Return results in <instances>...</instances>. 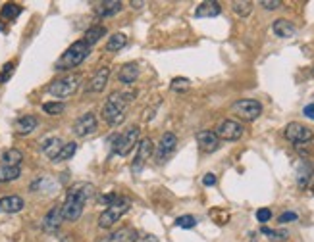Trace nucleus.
Wrapping results in <instances>:
<instances>
[{
    "label": "nucleus",
    "mask_w": 314,
    "mask_h": 242,
    "mask_svg": "<svg viewBox=\"0 0 314 242\" xmlns=\"http://www.w3.org/2000/svg\"><path fill=\"white\" fill-rule=\"evenodd\" d=\"M94 186L91 182H75L67 194L62 204V217L64 221H77L83 213V208L87 204V200L93 196Z\"/></svg>",
    "instance_id": "nucleus-1"
},
{
    "label": "nucleus",
    "mask_w": 314,
    "mask_h": 242,
    "mask_svg": "<svg viewBox=\"0 0 314 242\" xmlns=\"http://www.w3.org/2000/svg\"><path fill=\"white\" fill-rule=\"evenodd\" d=\"M135 98V92L133 91H120V92H112L102 108V118L108 125L116 127L120 125L122 121L126 120V108L127 104Z\"/></svg>",
    "instance_id": "nucleus-2"
},
{
    "label": "nucleus",
    "mask_w": 314,
    "mask_h": 242,
    "mask_svg": "<svg viewBox=\"0 0 314 242\" xmlns=\"http://www.w3.org/2000/svg\"><path fill=\"white\" fill-rule=\"evenodd\" d=\"M89 50H91V48H89L83 40L73 42V44L64 52L62 56H60V60L56 61V71H66V69L77 67L79 63H83L85 58L89 56Z\"/></svg>",
    "instance_id": "nucleus-3"
},
{
    "label": "nucleus",
    "mask_w": 314,
    "mask_h": 242,
    "mask_svg": "<svg viewBox=\"0 0 314 242\" xmlns=\"http://www.w3.org/2000/svg\"><path fill=\"white\" fill-rule=\"evenodd\" d=\"M129 210H131V200L120 196L114 204H110L104 212L100 213V217H98V227H100V229H110V227L116 225Z\"/></svg>",
    "instance_id": "nucleus-4"
},
{
    "label": "nucleus",
    "mask_w": 314,
    "mask_h": 242,
    "mask_svg": "<svg viewBox=\"0 0 314 242\" xmlns=\"http://www.w3.org/2000/svg\"><path fill=\"white\" fill-rule=\"evenodd\" d=\"M79 83H81V77L77 73H69V75H64L60 79L52 81L48 85V92L56 98H67L75 94V91L79 89Z\"/></svg>",
    "instance_id": "nucleus-5"
},
{
    "label": "nucleus",
    "mask_w": 314,
    "mask_h": 242,
    "mask_svg": "<svg viewBox=\"0 0 314 242\" xmlns=\"http://www.w3.org/2000/svg\"><path fill=\"white\" fill-rule=\"evenodd\" d=\"M283 135H285V139H287L289 142H293V144H297V146L309 144V142L314 139L313 129H309L307 125H303V123H299V121L289 123V125L285 127Z\"/></svg>",
    "instance_id": "nucleus-6"
},
{
    "label": "nucleus",
    "mask_w": 314,
    "mask_h": 242,
    "mask_svg": "<svg viewBox=\"0 0 314 242\" xmlns=\"http://www.w3.org/2000/svg\"><path fill=\"white\" fill-rule=\"evenodd\" d=\"M233 114H237L241 120L245 121H254L260 114H262V104L254 98H243V100H237L233 106H231Z\"/></svg>",
    "instance_id": "nucleus-7"
},
{
    "label": "nucleus",
    "mask_w": 314,
    "mask_h": 242,
    "mask_svg": "<svg viewBox=\"0 0 314 242\" xmlns=\"http://www.w3.org/2000/svg\"><path fill=\"white\" fill-rule=\"evenodd\" d=\"M137 139H139V127L137 125H131L129 129H126L116 141H114V152L118 156H127L129 152L133 150V146L137 144Z\"/></svg>",
    "instance_id": "nucleus-8"
},
{
    "label": "nucleus",
    "mask_w": 314,
    "mask_h": 242,
    "mask_svg": "<svg viewBox=\"0 0 314 242\" xmlns=\"http://www.w3.org/2000/svg\"><path fill=\"white\" fill-rule=\"evenodd\" d=\"M214 133H216V137H218L220 141H229V142H233V141H239V139L243 137L245 129H243V125H241L239 121L224 120L218 123V127H216Z\"/></svg>",
    "instance_id": "nucleus-9"
},
{
    "label": "nucleus",
    "mask_w": 314,
    "mask_h": 242,
    "mask_svg": "<svg viewBox=\"0 0 314 242\" xmlns=\"http://www.w3.org/2000/svg\"><path fill=\"white\" fill-rule=\"evenodd\" d=\"M153 154H155L153 141H151V139H141V141L137 142V152H135V158H133V163H131V171H133V173H139Z\"/></svg>",
    "instance_id": "nucleus-10"
},
{
    "label": "nucleus",
    "mask_w": 314,
    "mask_h": 242,
    "mask_svg": "<svg viewBox=\"0 0 314 242\" xmlns=\"http://www.w3.org/2000/svg\"><path fill=\"white\" fill-rule=\"evenodd\" d=\"M176 146H178V137H176L174 133H164L162 139H160V142H158L157 152H155V158H157L158 163H164V161L174 154Z\"/></svg>",
    "instance_id": "nucleus-11"
},
{
    "label": "nucleus",
    "mask_w": 314,
    "mask_h": 242,
    "mask_svg": "<svg viewBox=\"0 0 314 242\" xmlns=\"http://www.w3.org/2000/svg\"><path fill=\"white\" fill-rule=\"evenodd\" d=\"M96 118H94V114H83L79 120L73 123V133H75V137H87V135H93L94 131H96Z\"/></svg>",
    "instance_id": "nucleus-12"
},
{
    "label": "nucleus",
    "mask_w": 314,
    "mask_h": 242,
    "mask_svg": "<svg viewBox=\"0 0 314 242\" xmlns=\"http://www.w3.org/2000/svg\"><path fill=\"white\" fill-rule=\"evenodd\" d=\"M108 79H110V67H106V65L98 67V69H96V73L91 77V81L87 83L85 91L87 92H102L104 91V87L108 85Z\"/></svg>",
    "instance_id": "nucleus-13"
},
{
    "label": "nucleus",
    "mask_w": 314,
    "mask_h": 242,
    "mask_svg": "<svg viewBox=\"0 0 314 242\" xmlns=\"http://www.w3.org/2000/svg\"><path fill=\"white\" fill-rule=\"evenodd\" d=\"M197 144L202 152H216L220 148V139L214 131H199L197 133Z\"/></svg>",
    "instance_id": "nucleus-14"
},
{
    "label": "nucleus",
    "mask_w": 314,
    "mask_h": 242,
    "mask_svg": "<svg viewBox=\"0 0 314 242\" xmlns=\"http://www.w3.org/2000/svg\"><path fill=\"white\" fill-rule=\"evenodd\" d=\"M62 221H64L62 206H54V208H50V212L45 215V219H43V229H45L46 233H54V231L60 229Z\"/></svg>",
    "instance_id": "nucleus-15"
},
{
    "label": "nucleus",
    "mask_w": 314,
    "mask_h": 242,
    "mask_svg": "<svg viewBox=\"0 0 314 242\" xmlns=\"http://www.w3.org/2000/svg\"><path fill=\"white\" fill-rule=\"evenodd\" d=\"M25 208L22 196H4L0 198V213H18Z\"/></svg>",
    "instance_id": "nucleus-16"
},
{
    "label": "nucleus",
    "mask_w": 314,
    "mask_h": 242,
    "mask_svg": "<svg viewBox=\"0 0 314 242\" xmlns=\"http://www.w3.org/2000/svg\"><path fill=\"white\" fill-rule=\"evenodd\" d=\"M64 142L62 139H58V137H50V139H46L43 144H41V150H43V154L46 156V158H50L52 161L56 160V156L60 154V150H62Z\"/></svg>",
    "instance_id": "nucleus-17"
},
{
    "label": "nucleus",
    "mask_w": 314,
    "mask_h": 242,
    "mask_svg": "<svg viewBox=\"0 0 314 242\" xmlns=\"http://www.w3.org/2000/svg\"><path fill=\"white\" fill-rule=\"evenodd\" d=\"M222 14V6L218 2H202L195 10V18H216Z\"/></svg>",
    "instance_id": "nucleus-18"
},
{
    "label": "nucleus",
    "mask_w": 314,
    "mask_h": 242,
    "mask_svg": "<svg viewBox=\"0 0 314 242\" xmlns=\"http://www.w3.org/2000/svg\"><path fill=\"white\" fill-rule=\"evenodd\" d=\"M137 77H139V67H137V63H124V65L120 67V71H118V79H120V83H124V85H131L133 81H137Z\"/></svg>",
    "instance_id": "nucleus-19"
},
{
    "label": "nucleus",
    "mask_w": 314,
    "mask_h": 242,
    "mask_svg": "<svg viewBox=\"0 0 314 242\" xmlns=\"http://www.w3.org/2000/svg\"><path fill=\"white\" fill-rule=\"evenodd\" d=\"M120 10H122V2H118V0H108V2L98 4V8L94 10V14H96L98 18H112V16H116Z\"/></svg>",
    "instance_id": "nucleus-20"
},
{
    "label": "nucleus",
    "mask_w": 314,
    "mask_h": 242,
    "mask_svg": "<svg viewBox=\"0 0 314 242\" xmlns=\"http://www.w3.org/2000/svg\"><path fill=\"white\" fill-rule=\"evenodd\" d=\"M272 31L280 37V39H289V37H293L297 29H295V25L291 23V21H287V20H276L274 23H272Z\"/></svg>",
    "instance_id": "nucleus-21"
},
{
    "label": "nucleus",
    "mask_w": 314,
    "mask_h": 242,
    "mask_svg": "<svg viewBox=\"0 0 314 242\" xmlns=\"http://www.w3.org/2000/svg\"><path fill=\"white\" fill-rule=\"evenodd\" d=\"M37 125H39V120L35 116H23L16 121V131L18 135H31L37 129Z\"/></svg>",
    "instance_id": "nucleus-22"
},
{
    "label": "nucleus",
    "mask_w": 314,
    "mask_h": 242,
    "mask_svg": "<svg viewBox=\"0 0 314 242\" xmlns=\"http://www.w3.org/2000/svg\"><path fill=\"white\" fill-rule=\"evenodd\" d=\"M23 161V152L18 148H10L2 154V165L4 167H20V163Z\"/></svg>",
    "instance_id": "nucleus-23"
},
{
    "label": "nucleus",
    "mask_w": 314,
    "mask_h": 242,
    "mask_svg": "<svg viewBox=\"0 0 314 242\" xmlns=\"http://www.w3.org/2000/svg\"><path fill=\"white\" fill-rule=\"evenodd\" d=\"M106 35V27L104 25H93L91 29H87V33H85V37H83V42L91 48L93 44H96L102 37Z\"/></svg>",
    "instance_id": "nucleus-24"
},
{
    "label": "nucleus",
    "mask_w": 314,
    "mask_h": 242,
    "mask_svg": "<svg viewBox=\"0 0 314 242\" xmlns=\"http://www.w3.org/2000/svg\"><path fill=\"white\" fill-rule=\"evenodd\" d=\"M311 177H313V165L309 161H301L299 169H297V184L299 186H307Z\"/></svg>",
    "instance_id": "nucleus-25"
},
{
    "label": "nucleus",
    "mask_w": 314,
    "mask_h": 242,
    "mask_svg": "<svg viewBox=\"0 0 314 242\" xmlns=\"http://www.w3.org/2000/svg\"><path fill=\"white\" fill-rule=\"evenodd\" d=\"M126 44H127L126 35L116 33V35H112V37L108 39V42H106V50H108V52H118V50H122Z\"/></svg>",
    "instance_id": "nucleus-26"
},
{
    "label": "nucleus",
    "mask_w": 314,
    "mask_h": 242,
    "mask_svg": "<svg viewBox=\"0 0 314 242\" xmlns=\"http://www.w3.org/2000/svg\"><path fill=\"white\" fill-rule=\"evenodd\" d=\"M231 8H233V12H235L239 18H247V16H251V12H252V2H247V0H235V2H231Z\"/></svg>",
    "instance_id": "nucleus-27"
},
{
    "label": "nucleus",
    "mask_w": 314,
    "mask_h": 242,
    "mask_svg": "<svg viewBox=\"0 0 314 242\" xmlns=\"http://www.w3.org/2000/svg\"><path fill=\"white\" fill-rule=\"evenodd\" d=\"M22 175V167H0V182L16 181Z\"/></svg>",
    "instance_id": "nucleus-28"
},
{
    "label": "nucleus",
    "mask_w": 314,
    "mask_h": 242,
    "mask_svg": "<svg viewBox=\"0 0 314 242\" xmlns=\"http://www.w3.org/2000/svg\"><path fill=\"white\" fill-rule=\"evenodd\" d=\"M75 152H77V144H75V142H67V144L62 146V150L56 156L54 161H67V160H71V158L75 156Z\"/></svg>",
    "instance_id": "nucleus-29"
},
{
    "label": "nucleus",
    "mask_w": 314,
    "mask_h": 242,
    "mask_svg": "<svg viewBox=\"0 0 314 242\" xmlns=\"http://www.w3.org/2000/svg\"><path fill=\"white\" fill-rule=\"evenodd\" d=\"M129 242H160L157 235L153 233H145V231H133Z\"/></svg>",
    "instance_id": "nucleus-30"
},
{
    "label": "nucleus",
    "mask_w": 314,
    "mask_h": 242,
    "mask_svg": "<svg viewBox=\"0 0 314 242\" xmlns=\"http://www.w3.org/2000/svg\"><path fill=\"white\" fill-rule=\"evenodd\" d=\"M22 14V6L20 4H4V8H2V18H6V20H14V18H18Z\"/></svg>",
    "instance_id": "nucleus-31"
},
{
    "label": "nucleus",
    "mask_w": 314,
    "mask_h": 242,
    "mask_svg": "<svg viewBox=\"0 0 314 242\" xmlns=\"http://www.w3.org/2000/svg\"><path fill=\"white\" fill-rule=\"evenodd\" d=\"M64 110H66L64 102H46V104H43V112L48 114V116H58V114H62Z\"/></svg>",
    "instance_id": "nucleus-32"
},
{
    "label": "nucleus",
    "mask_w": 314,
    "mask_h": 242,
    "mask_svg": "<svg viewBox=\"0 0 314 242\" xmlns=\"http://www.w3.org/2000/svg\"><path fill=\"white\" fill-rule=\"evenodd\" d=\"M189 87H191V81L185 79V77H176V79H172V83H170V89L174 92H187Z\"/></svg>",
    "instance_id": "nucleus-33"
},
{
    "label": "nucleus",
    "mask_w": 314,
    "mask_h": 242,
    "mask_svg": "<svg viewBox=\"0 0 314 242\" xmlns=\"http://www.w3.org/2000/svg\"><path fill=\"white\" fill-rule=\"evenodd\" d=\"M195 225H197V219L193 215H181L176 219V227H179V229H193Z\"/></svg>",
    "instance_id": "nucleus-34"
},
{
    "label": "nucleus",
    "mask_w": 314,
    "mask_h": 242,
    "mask_svg": "<svg viewBox=\"0 0 314 242\" xmlns=\"http://www.w3.org/2000/svg\"><path fill=\"white\" fill-rule=\"evenodd\" d=\"M262 233L264 235H268L272 241H287V231H272V229H266V227H262Z\"/></svg>",
    "instance_id": "nucleus-35"
},
{
    "label": "nucleus",
    "mask_w": 314,
    "mask_h": 242,
    "mask_svg": "<svg viewBox=\"0 0 314 242\" xmlns=\"http://www.w3.org/2000/svg\"><path fill=\"white\" fill-rule=\"evenodd\" d=\"M14 61H8L4 67H2V71H0V83H6L10 77H12V73H14Z\"/></svg>",
    "instance_id": "nucleus-36"
},
{
    "label": "nucleus",
    "mask_w": 314,
    "mask_h": 242,
    "mask_svg": "<svg viewBox=\"0 0 314 242\" xmlns=\"http://www.w3.org/2000/svg\"><path fill=\"white\" fill-rule=\"evenodd\" d=\"M256 219H258L260 223H266V221L272 219V212H270L268 208H260V210L256 212Z\"/></svg>",
    "instance_id": "nucleus-37"
},
{
    "label": "nucleus",
    "mask_w": 314,
    "mask_h": 242,
    "mask_svg": "<svg viewBox=\"0 0 314 242\" xmlns=\"http://www.w3.org/2000/svg\"><path fill=\"white\" fill-rule=\"evenodd\" d=\"M260 6L266 10H278V8H282V2L280 0H262Z\"/></svg>",
    "instance_id": "nucleus-38"
},
{
    "label": "nucleus",
    "mask_w": 314,
    "mask_h": 242,
    "mask_svg": "<svg viewBox=\"0 0 314 242\" xmlns=\"http://www.w3.org/2000/svg\"><path fill=\"white\" fill-rule=\"evenodd\" d=\"M118 198H120V196H118V194H116V192H112V194H104V196H100V198H98V200H100V202H104V204H108V206H110V204H114V202H116V200H118Z\"/></svg>",
    "instance_id": "nucleus-39"
},
{
    "label": "nucleus",
    "mask_w": 314,
    "mask_h": 242,
    "mask_svg": "<svg viewBox=\"0 0 314 242\" xmlns=\"http://www.w3.org/2000/svg\"><path fill=\"white\" fill-rule=\"evenodd\" d=\"M297 219V213L295 212H285L280 215V223H287V221H295Z\"/></svg>",
    "instance_id": "nucleus-40"
},
{
    "label": "nucleus",
    "mask_w": 314,
    "mask_h": 242,
    "mask_svg": "<svg viewBox=\"0 0 314 242\" xmlns=\"http://www.w3.org/2000/svg\"><path fill=\"white\" fill-rule=\"evenodd\" d=\"M202 182H204V186H214L216 184V175L214 173H206L202 177Z\"/></svg>",
    "instance_id": "nucleus-41"
},
{
    "label": "nucleus",
    "mask_w": 314,
    "mask_h": 242,
    "mask_svg": "<svg viewBox=\"0 0 314 242\" xmlns=\"http://www.w3.org/2000/svg\"><path fill=\"white\" fill-rule=\"evenodd\" d=\"M303 114H305V118H309V120H314V102H313V104H309V106H305Z\"/></svg>",
    "instance_id": "nucleus-42"
},
{
    "label": "nucleus",
    "mask_w": 314,
    "mask_h": 242,
    "mask_svg": "<svg viewBox=\"0 0 314 242\" xmlns=\"http://www.w3.org/2000/svg\"><path fill=\"white\" fill-rule=\"evenodd\" d=\"M313 75H314V69H313Z\"/></svg>",
    "instance_id": "nucleus-43"
}]
</instances>
